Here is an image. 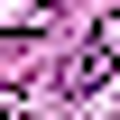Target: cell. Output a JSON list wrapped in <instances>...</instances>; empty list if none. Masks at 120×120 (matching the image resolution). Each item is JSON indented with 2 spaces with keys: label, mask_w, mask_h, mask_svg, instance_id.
Wrapping results in <instances>:
<instances>
[{
  "label": "cell",
  "mask_w": 120,
  "mask_h": 120,
  "mask_svg": "<svg viewBox=\"0 0 120 120\" xmlns=\"http://www.w3.org/2000/svg\"><path fill=\"white\" fill-rule=\"evenodd\" d=\"M111 65H120V19H102V28L83 37V56H65V74H56V92H92V83L111 74Z\"/></svg>",
  "instance_id": "1"
}]
</instances>
